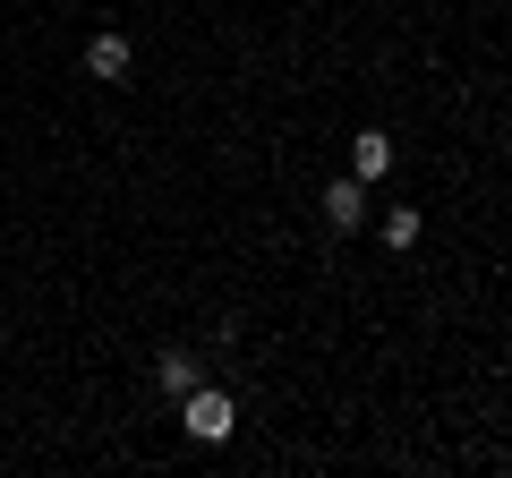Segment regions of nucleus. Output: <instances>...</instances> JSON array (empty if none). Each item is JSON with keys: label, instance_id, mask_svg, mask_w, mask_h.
<instances>
[{"label": "nucleus", "instance_id": "5", "mask_svg": "<svg viewBox=\"0 0 512 478\" xmlns=\"http://www.w3.org/2000/svg\"><path fill=\"white\" fill-rule=\"evenodd\" d=\"M154 385H163V393H197L205 376H197V359H188V350H163V359H154Z\"/></svg>", "mask_w": 512, "mask_h": 478}, {"label": "nucleus", "instance_id": "6", "mask_svg": "<svg viewBox=\"0 0 512 478\" xmlns=\"http://www.w3.org/2000/svg\"><path fill=\"white\" fill-rule=\"evenodd\" d=\"M384 248H419V214H410V205L384 214Z\"/></svg>", "mask_w": 512, "mask_h": 478}, {"label": "nucleus", "instance_id": "4", "mask_svg": "<svg viewBox=\"0 0 512 478\" xmlns=\"http://www.w3.org/2000/svg\"><path fill=\"white\" fill-rule=\"evenodd\" d=\"M359 214H367L359 180H333V188H325V222H333V231H359Z\"/></svg>", "mask_w": 512, "mask_h": 478}, {"label": "nucleus", "instance_id": "2", "mask_svg": "<svg viewBox=\"0 0 512 478\" xmlns=\"http://www.w3.org/2000/svg\"><path fill=\"white\" fill-rule=\"evenodd\" d=\"M86 77L120 86V77H128V43H120V35H94V43H86Z\"/></svg>", "mask_w": 512, "mask_h": 478}, {"label": "nucleus", "instance_id": "1", "mask_svg": "<svg viewBox=\"0 0 512 478\" xmlns=\"http://www.w3.org/2000/svg\"><path fill=\"white\" fill-rule=\"evenodd\" d=\"M180 427L197 444H222L239 427V410H231V393H214V385H197V393H180Z\"/></svg>", "mask_w": 512, "mask_h": 478}, {"label": "nucleus", "instance_id": "3", "mask_svg": "<svg viewBox=\"0 0 512 478\" xmlns=\"http://www.w3.org/2000/svg\"><path fill=\"white\" fill-rule=\"evenodd\" d=\"M350 171H359V180H384V171H393V137L359 129V146H350Z\"/></svg>", "mask_w": 512, "mask_h": 478}]
</instances>
